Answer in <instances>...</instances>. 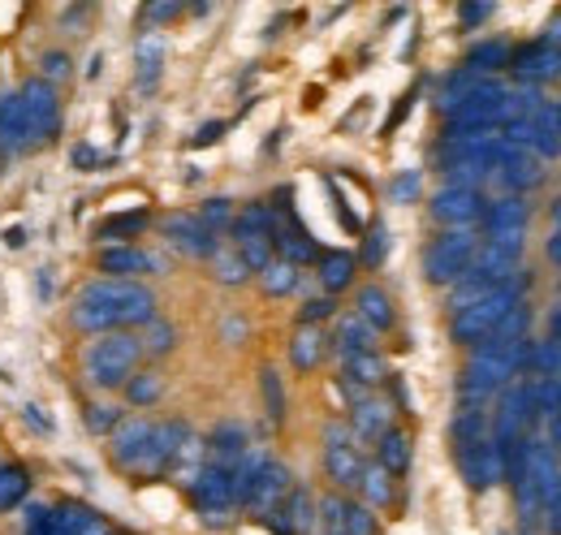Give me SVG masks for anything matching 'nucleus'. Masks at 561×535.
<instances>
[{"instance_id":"1a4fd4ad","label":"nucleus","mask_w":561,"mask_h":535,"mask_svg":"<svg viewBox=\"0 0 561 535\" xmlns=\"http://www.w3.org/2000/svg\"><path fill=\"white\" fill-rule=\"evenodd\" d=\"M484 191H467V186H440L432 203H427V212H432V220L436 225H445V229H476L480 225V216H484Z\"/></svg>"},{"instance_id":"3c124183","label":"nucleus","mask_w":561,"mask_h":535,"mask_svg":"<svg viewBox=\"0 0 561 535\" xmlns=\"http://www.w3.org/2000/svg\"><path fill=\"white\" fill-rule=\"evenodd\" d=\"M142 13H147V18H156V22H169V18H178V13H182V4H147Z\"/></svg>"},{"instance_id":"6ab92c4d","label":"nucleus","mask_w":561,"mask_h":535,"mask_svg":"<svg viewBox=\"0 0 561 535\" xmlns=\"http://www.w3.org/2000/svg\"><path fill=\"white\" fill-rule=\"evenodd\" d=\"M156 255H147L142 247L126 242V247H104L100 251V272H108V281H135V276H147L156 272Z\"/></svg>"},{"instance_id":"9d476101","label":"nucleus","mask_w":561,"mask_h":535,"mask_svg":"<svg viewBox=\"0 0 561 535\" xmlns=\"http://www.w3.org/2000/svg\"><path fill=\"white\" fill-rule=\"evenodd\" d=\"M151 449H156V423H151V419H126V423L113 432V463L122 470H135V475L147 479Z\"/></svg>"},{"instance_id":"6e6552de","label":"nucleus","mask_w":561,"mask_h":535,"mask_svg":"<svg viewBox=\"0 0 561 535\" xmlns=\"http://www.w3.org/2000/svg\"><path fill=\"white\" fill-rule=\"evenodd\" d=\"M510 73L523 82V87H540V82H558L561 78V48L558 44H549L545 35H536V39H527V44H518L514 53H510Z\"/></svg>"},{"instance_id":"2f4dec72","label":"nucleus","mask_w":561,"mask_h":535,"mask_svg":"<svg viewBox=\"0 0 561 535\" xmlns=\"http://www.w3.org/2000/svg\"><path fill=\"white\" fill-rule=\"evenodd\" d=\"M510 44L505 39H484V44H476L471 53H467V61L462 69H471V73H480V78H496L501 69H510Z\"/></svg>"},{"instance_id":"37998d69","label":"nucleus","mask_w":561,"mask_h":535,"mask_svg":"<svg viewBox=\"0 0 561 535\" xmlns=\"http://www.w3.org/2000/svg\"><path fill=\"white\" fill-rule=\"evenodd\" d=\"M385 255H389V229L376 220V225L367 229V238H363V264L380 268L385 264Z\"/></svg>"},{"instance_id":"4468645a","label":"nucleus","mask_w":561,"mask_h":535,"mask_svg":"<svg viewBox=\"0 0 561 535\" xmlns=\"http://www.w3.org/2000/svg\"><path fill=\"white\" fill-rule=\"evenodd\" d=\"M454 458H458V470H462V479H467V488H476V492H489L496 488L501 479H505V467H501V449L489 441H480V445H467V449H454Z\"/></svg>"},{"instance_id":"e433bc0d","label":"nucleus","mask_w":561,"mask_h":535,"mask_svg":"<svg viewBox=\"0 0 561 535\" xmlns=\"http://www.w3.org/2000/svg\"><path fill=\"white\" fill-rule=\"evenodd\" d=\"M211 276H216L220 285H247V276H251V268L242 264V255H238L233 247H229V251L220 247V251L211 255Z\"/></svg>"},{"instance_id":"a19ab883","label":"nucleus","mask_w":561,"mask_h":535,"mask_svg":"<svg viewBox=\"0 0 561 535\" xmlns=\"http://www.w3.org/2000/svg\"><path fill=\"white\" fill-rule=\"evenodd\" d=\"M195 216L204 220V229H211V234L220 238L225 229H233V216H238V212H233V200H220V195H216V200H204V207H199Z\"/></svg>"},{"instance_id":"8fccbe9b","label":"nucleus","mask_w":561,"mask_h":535,"mask_svg":"<svg viewBox=\"0 0 561 535\" xmlns=\"http://www.w3.org/2000/svg\"><path fill=\"white\" fill-rule=\"evenodd\" d=\"M220 134H225V122H208L204 130L191 138V147H208V143H216V138H220Z\"/></svg>"},{"instance_id":"4be33fe9","label":"nucleus","mask_w":561,"mask_h":535,"mask_svg":"<svg viewBox=\"0 0 561 535\" xmlns=\"http://www.w3.org/2000/svg\"><path fill=\"white\" fill-rule=\"evenodd\" d=\"M233 247H242V242H273V234H277V212H273V203H247L238 216H233Z\"/></svg>"},{"instance_id":"bb28decb","label":"nucleus","mask_w":561,"mask_h":535,"mask_svg":"<svg viewBox=\"0 0 561 535\" xmlns=\"http://www.w3.org/2000/svg\"><path fill=\"white\" fill-rule=\"evenodd\" d=\"M376 463L389 470L393 479H402L411 463H415V445H411V432H402V428H389L380 441H376Z\"/></svg>"},{"instance_id":"393cba45","label":"nucleus","mask_w":561,"mask_h":535,"mask_svg":"<svg viewBox=\"0 0 561 535\" xmlns=\"http://www.w3.org/2000/svg\"><path fill=\"white\" fill-rule=\"evenodd\" d=\"M489 406H480V401H462L458 406V414L449 419V441H454V449H467V445H480V441H489Z\"/></svg>"},{"instance_id":"a211bd4d","label":"nucleus","mask_w":561,"mask_h":535,"mask_svg":"<svg viewBox=\"0 0 561 535\" xmlns=\"http://www.w3.org/2000/svg\"><path fill=\"white\" fill-rule=\"evenodd\" d=\"M496 186L505 191V195H518L523 200V191H536L540 186V178H545V169H540V160L531 156V151H514L510 147V156L496 164Z\"/></svg>"},{"instance_id":"c9c22d12","label":"nucleus","mask_w":561,"mask_h":535,"mask_svg":"<svg viewBox=\"0 0 561 535\" xmlns=\"http://www.w3.org/2000/svg\"><path fill=\"white\" fill-rule=\"evenodd\" d=\"M160 61H164V44L156 35L139 39V91H151L160 82Z\"/></svg>"},{"instance_id":"423d86ee","label":"nucleus","mask_w":561,"mask_h":535,"mask_svg":"<svg viewBox=\"0 0 561 535\" xmlns=\"http://www.w3.org/2000/svg\"><path fill=\"white\" fill-rule=\"evenodd\" d=\"M367 467V458H363V445L354 441V432L342 423V419H333V423H324V475L333 479V488H358V475Z\"/></svg>"},{"instance_id":"f03ea898","label":"nucleus","mask_w":561,"mask_h":535,"mask_svg":"<svg viewBox=\"0 0 561 535\" xmlns=\"http://www.w3.org/2000/svg\"><path fill=\"white\" fill-rule=\"evenodd\" d=\"M142 363V341L135 333H104L95 337L82 354V376L91 389L100 394H113V389H126V380L139 372Z\"/></svg>"},{"instance_id":"2eb2a0df","label":"nucleus","mask_w":561,"mask_h":535,"mask_svg":"<svg viewBox=\"0 0 561 535\" xmlns=\"http://www.w3.org/2000/svg\"><path fill=\"white\" fill-rule=\"evenodd\" d=\"M164 238L182 251V255H195V260H211L216 251H220V238L204 229V220L199 216H191V212H173L169 220H164Z\"/></svg>"},{"instance_id":"ea45409f","label":"nucleus","mask_w":561,"mask_h":535,"mask_svg":"<svg viewBox=\"0 0 561 535\" xmlns=\"http://www.w3.org/2000/svg\"><path fill=\"white\" fill-rule=\"evenodd\" d=\"M139 341H142V354L160 358V354H169V350L178 345V329H173L169 320H160V316H156V320L147 325V333H142Z\"/></svg>"},{"instance_id":"39448f33","label":"nucleus","mask_w":561,"mask_h":535,"mask_svg":"<svg viewBox=\"0 0 561 535\" xmlns=\"http://www.w3.org/2000/svg\"><path fill=\"white\" fill-rule=\"evenodd\" d=\"M13 100H18V117H22V143H26V151L44 147L53 134L61 130V95H57L53 82H44V78H26V82L13 91Z\"/></svg>"},{"instance_id":"0eeeda50","label":"nucleus","mask_w":561,"mask_h":535,"mask_svg":"<svg viewBox=\"0 0 561 535\" xmlns=\"http://www.w3.org/2000/svg\"><path fill=\"white\" fill-rule=\"evenodd\" d=\"M191 497H195V505H199L204 523L225 527L229 510L238 505V497H233V467L204 463V470H199V475H195V483H191Z\"/></svg>"},{"instance_id":"79ce46f5","label":"nucleus","mask_w":561,"mask_h":535,"mask_svg":"<svg viewBox=\"0 0 561 535\" xmlns=\"http://www.w3.org/2000/svg\"><path fill=\"white\" fill-rule=\"evenodd\" d=\"M160 394H164V380H160L156 372H135V376L126 380V401H130V406H151Z\"/></svg>"},{"instance_id":"7ed1b4c3","label":"nucleus","mask_w":561,"mask_h":535,"mask_svg":"<svg viewBox=\"0 0 561 535\" xmlns=\"http://www.w3.org/2000/svg\"><path fill=\"white\" fill-rule=\"evenodd\" d=\"M480 251V234L476 229H440L427 247H423V281L427 285H458L467 276V268L476 264Z\"/></svg>"},{"instance_id":"49530a36","label":"nucleus","mask_w":561,"mask_h":535,"mask_svg":"<svg viewBox=\"0 0 561 535\" xmlns=\"http://www.w3.org/2000/svg\"><path fill=\"white\" fill-rule=\"evenodd\" d=\"M66 73H70V57H66V53H44V82L57 87Z\"/></svg>"},{"instance_id":"dca6fc26","label":"nucleus","mask_w":561,"mask_h":535,"mask_svg":"<svg viewBox=\"0 0 561 535\" xmlns=\"http://www.w3.org/2000/svg\"><path fill=\"white\" fill-rule=\"evenodd\" d=\"M289 488H294V475L285 463L277 458H264V467L255 475V488H251V501H247V510H255L260 519H268L273 510H280V501L289 497Z\"/></svg>"},{"instance_id":"9b49d317","label":"nucleus","mask_w":561,"mask_h":535,"mask_svg":"<svg viewBox=\"0 0 561 535\" xmlns=\"http://www.w3.org/2000/svg\"><path fill=\"white\" fill-rule=\"evenodd\" d=\"M320 523L329 535H380V523H376V510H367L363 501H351L342 492L324 497L320 505Z\"/></svg>"},{"instance_id":"c03bdc74","label":"nucleus","mask_w":561,"mask_h":535,"mask_svg":"<svg viewBox=\"0 0 561 535\" xmlns=\"http://www.w3.org/2000/svg\"><path fill=\"white\" fill-rule=\"evenodd\" d=\"M333 316H337V298L320 294V298H307V303H302L298 325H316V329H320V320H333Z\"/></svg>"},{"instance_id":"864d4df0","label":"nucleus","mask_w":561,"mask_h":535,"mask_svg":"<svg viewBox=\"0 0 561 535\" xmlns=\"http://www.w3.org/2000/svg\"><path fill=\"white\" fill-rule=\"evenodd\" d=\"M73 164H78V169H91V164H95V151H91V147H73Z\"/></svg>"},{"instance_id":"f257e3e1","label":"nucleus","mask_w":561,"mask_h":535,"mask_svg":"<svg viewBox=\"0 0 561 535\" xmlns=\"http://www.w3.org/2000/svg\"><path fill=\"white\" fill-rule=\"evenodd\" d=\"M70 320L78 333H130L156 320V294L142 281H91L73 294Z\"/></svg>"},{"instance_id":"72a5a7b5","label":"nucleus","mask_w":561,"mask_h":535,"mask_svg":"<svg viewBox=\"0 0 561 535\" xmlns=\"http://www.w3.org/2000/svg\"><path fill=\"white\" fill-rule=\"evenodd\" d=\"M260 285H264L268 298H285V294H294L302 285V272L294 264H285V260H273V264L260 272Z\"/></svg>"},{"instance_id":"13d9d810","label":"nucleus","mask_w":561,"mask_h":535,"mask_svg":"<svg viewBox=\"0 0 561 535\" xmlns=\"http://www.w3.org/2000/svg\"><path fill=\"white\" fill-rule=\"evenodd\" d=\"M0 100H4V95H0Z\"/></svg>"},{"instance_id":"aec40b11","label":"nucleus","mask_w":561,"mask_h":535,"mask_svg":"<svg viewBox=\"0 0 561 535\" xmlns=\"http://www.w3.org/2000/svg\"><path fill=\"white\" fill-rule=\"evenodd\" d=\"M191 436H195V432H191V423H186V419H164V423H156V449H151V467H147V479H156V475H169L173 458L182 454V445H186Z\"/></svg>"},{"instance_id":"c756f323","label":"nucleus","mask_w":561,"mask_h":535,"mask_svg":"<svg viewBox=\"0 0 561 535\" xmlns=\"http://www.w3.org/2000/svg\"><path fill=\"white\" fill-rule=\"evenodd\" d=\"M151 225V216L147 212H117V216H104L100 225H95V238L100 242H108V247H126L130 238H139L142 229Z\"/></svg>"},{"instance_id":"4d7b16f0","label":"nucleus","mask_w":561,"mask_h":535,"mask_svg":"<svg viewBox=\"0 0 561 535\" xmlns=\"http://www.w3.org/2000/svg\"><path fill=\"white\" fill-rule=\"evenodd\" d=\"M553 113H558V130H561V100H553Z\"/></svg>"},{"instance_id":"5fc2aeb1","label":"nucleus","mask_w":561,"mask_h":535,"mask_svg":"<svg viewBox=\"0 0 561 535\" xmlns=\"http://www.w3.org/2000/svg\"><path fill=\"white\" fill-rule=\"evenodd\" d=\"M545 255H549V260H553V264L561 268V234H558V229H553V238L545 242Z\"/></svg>"},{"instance_id":"f704fd0d","label":"nucleus","mask_w":561,"mask_h":535,"mask_svg":"<svg viewBox=\"0 0 561 535\" xmlns=\"http://www.w3.org/2000/svg\"><path fill=\"white\" fill-rule=\"evenodd\" d=\"M82 423H87V432H95V436H113V432L126 423V410L113 406V401H95V406L82 410Z\"/></svg>"},{"instance_id":"58836bf2","label":"nucleus","mask_w":561,"mask_h":535,"mask_svg":"<svg viewBox=\"0 0 561 535\" xmlns=\"http://www.w3.org/2000/svg\"><path fill=\"white\" fill-rule=\"evenodd\" d=\"M22 535H57V505L31 501L22 510Z\"/></svg>"},{"instance_id":"09e8293b","label":"nucleus","mask_w":561,"mask_h":535,"mask_svg":"<svg viewBox=\"0 0 561 535\" xmlns=\"http://www.w3.org/2000/svg\"><path fill=\"white\" fill-rule=\"evenodd\" d=\"M78 535H117V527H113L104 514H95V510H91V514H87V523L78 527Z\"/></svg>"},{"instance_id":"412c9836","label":"nucleus","mask_w":561,"mask_h":535,"mask_svg":"<svg viewBox=\"0 0 561 535\" xmlns=\"http://www.w3.org/2000/svg\"><path fill=\"white\" fill-rule=\"evenodd\" d=\"M389 380V367H385V358L371 350V354H354V358H342V385L351 389V398L358 401L363 394H371L376 385H385Z\"/></svg>"},{"instance_id":"cd10ccee","label":"nucleus","mask_w":561,"mask_h":535,"mask_svg":"<svg viewBox=\"0 0 561 535\" xmlns=\"http://www.w3.org/2000/svg\"><path fill=\"white\" fill-rule=\"evenodd\" d=\"M358 497H363L367 510H389L398 501V479L380 467V463H367L363 475H358Z\"/></svg>"},{"instance_id":"b1692460","label":"nucleus","mask_w":561,"mask_h":535,"mask_svg":"<svg viewBox=\"0 0 561 535\" xmlns=\"http://www.w3.org/2000/svg\"><path fill=\"white\" fill-rule=\"evenodd\" d=\"M354 316L371 329V333H389L393 325H398V311H393V298L380 289V285H363L358 289V298H354Z\"/></svg>"},{"instance_id":"f3484780","label":"nucleus","mask_w":561,"mask_h":535,"mask_svg":"<svg viewBox=\"0 0 561 535\" xmlns=\"http://www.w3.org/2000/svg\"><path fill=\"white\" fill-rule=\"evenodd\" d=\"M354 432V441L358 445H376L389 428H393V406L385 398H371V394H363L358 401H351V423H346Z\"/></svg>"},{"instance_id":"a18cd8bd","label":"nucleus","mask_w":561,"mask_h":535,"mask_svg":"<svg viewBox=\"0 0 561 535\" xmlns=\"http://www.w3.org/2000/svg\"><path fill=\"white\" fill-rule=\"evenodd\" d=\"M389 200H393V203L420 200V173H402V178H393V186H389Z\"/></svg>"},{"instance_id":"a878e982","label":"nucleus","mask_w":561,"mask_h":535,"mask_svg":"<svg viewBox=\"0 0 561 535\" xmlns=\"http://www.w3.org/2000/svg\"><path fill=\"white\" fill-rule=\"evenodd\" d=\"M329 354V333L316 329V325H298L294 337H289V363L294 372H316Z\"/></svg>"},{"instance_id":"de8ad7c7","label":"nucleus","mask_w":561,"mask_h":535,"mask_svg":"<svg viewBox=\"0 0 561 535\" xmlns=\"http://www.w3.org/2000/svg\"><path fill=\"white\" fill-rule=\"evenodd\" d=\"M492 18V4H462L458 9V22H462V31H476L480 22H489Z\"/></svg>"},{"instance_id":"ddd939ff","label":"nucleus","mask_w":561,"mask_h":535,"mask_svg":"<svg viewBox=\"0 0 561 535\" xmlns=\"http://www.w3.org/2000/svg\"><path fill=\"white\" fill-rule=\"evenodd\" d=\"M273 251H277V260L294 268H307V264H320V247H316V238H311V229L294 216V212H277V234H273Z\"/></svg>"},{"instance_id":"6e6d98bb","label":"nucleus","mask_w":561,"mask_h":535,"mask_svg":"<svg viewBox=\"0 0 561 535\" xmlns=\"http://www.w3.org/2000/svg\"><path fill=\"white\" fill-rule=\"evenodd\" d=\"M4 242H9V247H22V242H26V234H22V229H9V234H4Z\"/></svg>"},{"instance_id":"c85d7f7f","label":"nucleus","mask_w":561,"mask_h":535,"mask_svg":"<svg viewBox=\"0 0 561 535\" xmlns=\"http://www.w3.org/2000/svg\"><path fill=\"white\" fill-rule=\"evenodd\" d=\"M329 350H337L342 358H354V354H371L376 350V333L358 320V316H342L337 320V329H333V337H329Z\"/></svg>"},{"instance_id":"7c9ffc66","label":"nucleus","mask_w":561,"mask_h":535,"mask_svg":"<svg viewBox=\"0 0 561 535\" xmlns=\"http://www.w3.org/2000/svg\"><path fill=\"white\" fill-rule=\"evenodd\" d=\"M354 268H358V260H354L351 251H324V255H320V285H324L329 298L342 294V289H351Z\"/></svg>"},{"instance_id":"603ef678","label":"nucleus","mask_w":561,"mask_h":535,"mask_svg":"<svg viewBox=\"0 0 561 535\" xmlns=\"http://www.w3.org/2000/svg\"><path fill=\"white\" fill-rule=\"evenodd\" d=\"M545 532H549V535H561V501L545 510Z\"/></svg>"},{"instance_id":"5701e85b","label":"nucleus","mask_w":561,"mask_h":535,"mask_svg":"<svg viewBox=\"0 0 561 535\" xmlns=\"http://www.w3.org/2000/svg\"><path fill=\"white\" fill-rule=\"evenodd\" d=\"M204 449H208V463H216V467H233V463H238V458L251 449L247 428H242L238 419L216 423V428H211V436L204 441Z\"/></svg>"},{"instance_id":"473e14b6","label":"nucleus","mask_w":561,"mask_h":535,"mask_svg":"<svg viewBox=\"0 0 561 535\" xmlns=\"http://www.w3.org/2000/svg\"><path fill=\"white\" fill-rule=\"evenodd\" d=\"M26 492H31V475H26V467H18V463H0V514H4V510H18V505L26 501Z\"/></svg>"},{"instance_id":"bf43d9fd","label":"nucleus","mask_w":561,"mask_h":535,"mask_svg":"<svg viewBox=\"0 0 561 535\" xmlns=\"http://www.w3.org/2000/svg\"><path fill=\"white\" fill-rule=\"evenodd\" d=\"M324 535H329V532H324Z\"/></svg>"},{"instance_id":"20e7f679","label":"nucleus","mask_w":561,"mask_h":535,"mask_svg":"<svg viewBox=\"0 0 561 535\" xmlns=\"http://www.w3.org/2000/svg\"><path fill=\"white\" fill-rule=\"evenodd\" d=\"M523 289H527V281H514V285L496 289L489 298L467 303L462 311L449 316V337H454L458 345H480V341H489V337L496 333V325L523 303Z\"/></svg>"},{"instance_id":"4c0bfd02","label":"nucleus","mask_w":561,"mask_h":535,"mask_svg":"<svg viewBox=\"0 0 561 535\" xmlns=\"http://www.w3.org/2000/svg\"><path fill=\"white\" fill-rule=\"evenodd\" d=\"M260 398H264V414L280 428L285 423V385H280V376L273 367L260 372Z\"/></svg>"},{"instance_id":"f8f14e48","label":"nucleus","mask_w":561,"mask_h":535,"mask_svg":"<svg viewBox=\"0 0 561 535\" xmlns=\"http://www.w3.org/2000/svg\"><path fill=\"white\" fill-rule=\"evenodd\" d=\"M527 220H531V207L518 200V195H501V200L484 203V238L489 242H518L523 247V234H527Z\"/></svg>"}]
</instances>
